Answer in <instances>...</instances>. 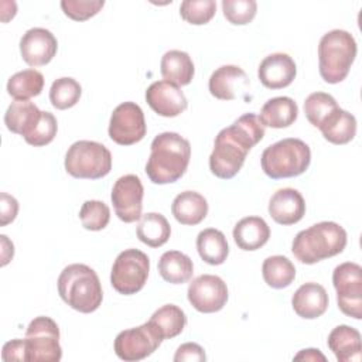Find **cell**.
<instances>
[{
	"mask_svg": "<svg viewBox=\"0 0 362 362\" xmlns=\"http://www.w3.org/2000/svg\"><path fill=\"white\" fill-rule=\"evenodd\" d=\"M264 136V126L255 113H245L222 129L209 156L211 173L222 180L233 178L242 168L247 153Z\"/></svg>",
	"mask_w": 362,
	"mask_h": 362,
	"instance_id": "obj_1",
	"label": "cell"
},
{
	"mask_svg": "<svg viewBox=\"0 0 362 362\" xmlns=\"http://www.w3.org/2000/svg\"><path fill=\"white\" fill-rule=\"evenodd\" d=\"M191 144L174 132L157 134L150 146L146 174L151 182L163 185L178 181L188 168Z\"/></svg>",
	"mask_w": 362,
	"mask_h": 362,
	"instance_id": "obj_2",
	"label": "cell"
},
{
	"mask_svg": "<svg viewBox=\"0 0 362 362\" xmlns=\"http://www.w3.org/2000/svg\"><path fill=\"white\" fill-rule=\"evenodd\" d=\"M346 230L337 222H318L300 230L293 239L294 257L305 264H314L339 255L346 246Z\"/></svg>",
	"mask_w": 362,
	"mask_h": 362,
	"instance_id": "obj_3",
	"label": "cell"
},
{
	"mask_svg": "<svg viewBox=\"0 0 362 362\" xmlns=\"http://www.w3.org/2000/svg\"><path fill=\"white\" fill-rule=\"evenodd\" d=\"M58 293L74 310L89 314L96 311L103 300L100 280L96 272L82 263L68 264L58 277Z\"/></svg>",
	"mask_w": 362,
	"mask_h": 362,
	"instance_id": "obj_4",
	"label": "cell"
},
{
	"mask_svg": "<svg viewBox=\"0 0 362 362\" xmlns=\"http://www.w3.org/2000/svg\"><path fill=\"white\" fill-rule=\"evenodd\" d=\"M356 41L345 30H331L325 33L318 44L320 75L327 83L342 82L356 57Z\"/></svg>",
	"mask_w": 362,
	"mask_h": 362,
	"instance_id": "obj_5",
	"label": "cell"
},
{
	"mask_svg": "<svg viewBox=\"0 0 362 362\" xmlns=\"http://www.w3.org/2000/svg\"><path fill=\"white\" fill-rule=\"evenodd\" d=\"M311 163V150L300 139L288 137L266 147L260 157L263 173L272 180L304 174Z\"/></svg>",
	"mask_w": 362,
	"mask_h": 362,
	"instance_id": "obj_6",
	"label": "cell"
},
{
	"mask_svg": "<svg viewBox=\"0 0 362 362\" xmlns=\"http://www.w3.org/2000/svg\"><path fill=\"white\" fill-rule=\"evenodd\" d=\"M64 165L74 178L99 180L110 173L112 154L102 143L78 140L68 148Z\"/></svg>",
	"mask_w": 362,
	"mask_h": 362,
	"instance_id": "obj_7",
	"label": "cell"
},
{
	"mask_svg": "<svg viewBox=\"0 0 362 362\" xmlns=\"http://www.w3.org/2000/svg\"><path fill=\"white\" fill-rule=\"evenodd\" d=\"M148 272V256L139 249H126L117 255L112 266L110 284L117 293L132 296L144 287Z\"/></svg>",
	"mask_w": 362,
	"mask_h": 362,
	"instance_id": "obj_8",
	"label": "cell"
},
{
	"mask_svg": "<svg viewBox=\"0 0 362 362\" xmlns=\"http://www.w3.org/2000/svg\"><path fill=\"white\" fill-rule=\"evenodd\" d=\"M27 362H58L62 358L59 328L45 315L35 317L25 331Z\"/></svg>",
	"mask_w": 362,
	"mask_h": 362,
	"instance_id": "obj_9",
	"label": "cell"
},
{
	"mask_svg": "<svg viewBox=\"0 0 362 362\" xmlns=\"http://www.w3.org/2000/svg\"><path fill=\"white\" fill-rule=\"evenodd\" d=\"M338 308L348 317L362 318V267L354 262L338 264L332 272Z\"/></svg>",
	"mask_w": 362,
	"mask_h": 362,
	"instance_id": "obj_10",
	"label": "cell"
},
{
	"mask_svg": "<svg viewBox=\"0 0 362 362\" xmlns=\"http://www.w3.org/2000/svg\"><path fill=\"white\" fill-rule=\"evenodd\" d=\"M163 342V337L150 322L120 331L115 338V354L127 362L141 361L150 356Z\"/></svg>",
	"mask_w": 362,
	"mask_h": 362,
	"instance_id": "obj_11",
	"label": "cell"
},
{
	"mask_svg": "<svg viewBox=\"0 0 362 362\" xmlns=\"http://www.w3.org/2000/svg\"><path fill=\"white\" fill-rule=\"evenodd\" d=\"M109 137L120 146H132L143 140L147 132L141 107L134 102L117 105L110 116Z\"/></svg>",
	"mask_w": 362,
	"mask_h": 362,
	"instance_id": "obj_12",
	"label": "cell"
},
{
	"mask_svg": "<svg viewBox=\"0 0 362 362\" xmlns=\"http://www.w3.org/2000/svg\"><path fill=\"white\" fill-rule=\"evenodd\" d=\"M144 188L141 180L134 174H126L113 184L110 199L117 218L126 223L141 218Z\"/></svg>",
	"mask_w": 362,
	"mask_h": 362,
	"instance_id": "obj_13",
	"label": "cell"
},
{
	"mask_svg": "<svg viewBox=\"0 0 362 362\" xmlns=\"http://www.w3.org/2000/svg\"><path fill=\"white\" fill-rule=\"evenodd\" d=\"M187 297L197 311L211 314L225 307L228 301V287L219 276L201 274L189 283Z\"/></svg>",
	"mask_w": 362,
	"mask_h": 362,
	"instance_id": "obj_14",
	"label": "cell"
},
{
	"mask_svg": "<svg viewBox=\"0 0 362 362\" xmlns=\"http://www.w3.org/2000/svg\"><path fill=\"white\" fill-rule=\"evenodd\" d=\"M58 49L55 35L41 27L27 30L20 40V54L25 64L30 66L47 65L52 61Z\"/></svg>",
	"mask_w": 362,
	"mask_h": 362,
	"instance_id": "obj_15",
	"label": "cell"
},
{
	"mask_svg": "<svg viewBox=\"0 0 362 362\" xmlns=\"http://www.w3.org/2000/svg\"><path fill=\"white\" fill-rule=\"evenodd\" d=\"M146 102L157 115L164 117H175L188 106L187 98L180 86L165 79L156 81L147 88Z\"/></svg>",
	"mask_w": 362,
	"mask_h": 362,
	"instance_id": "obj_16",
	"label": "cell"
},
{
	"mask_svg": "<svg viewBox=\"0 0 362 362\" xmlns=\"http://www.w3.org/2000/svg\"><path fill=\"white\" fill-rule=\"evenodd\" d=\"M297 75L294 59L284 52L267 55L257 68V76L263 86L269 89H281L288 86Z\"/></svg>",
	"mask_w": 362,
	"mask_h": 362,
	"instance_id": "obj_17",
	"label": "cell"
},
{
	"mask_svg": "<svg viewBox=\"0 0 362 362\" xmlns=\"http://www.w3.org/2000/svg\"><path fill=\"white\" fill-rule=\"evenodd\" d=\"M246 72L238 65H222L209 76L208 88L214 98L219 100H233L249 88Z\"/></svg>",
	"mask_w": 362,
	"mask_h": 362,
	"instance_id": "obj_18",
	"label": "cell"
},
{
	"mask_svg": "<svg viewBox=\"0 0 362 362\" xmlns=\"http://www.w3.org/2000/svg\"><path fill=\"white\" fill-rule=\"evenodd\" d=\"M269 214L280 225H294L305 215V201L294 188L277 189L269 201Z\"/></svg>",
	"mask_w": 362,
	"mask_h": 362,
	"instance_id": "obj_19",
	"label": "cell"
},
{
	"mask_svg": "<svg viewBox=\"0 0 362 362\" xmlns=\"http://www.w3.org/2000/svg\"><path fill=\"white\" fill-rule=\"evenodd\" d=\"M328 294L325 288L314 281L301 284L291 297L294 313L305 320L321 317L328 308Z\"/></svg>",
	"mask_w": 362,
	"mask_h": 362,
	"instance_id": "obj_20",
	"label": "cell"
},
{
	"mask_svg": "<svg viewBox=\"0 0 362 362\" xmlns=\"http://www.w3.org/2000/svg\"><path fill=\"white\" fill-rule=\"evenodd\" d=\"M328 348L332 351L338 362H358L361 361V334L356 328L349 325L335 327L327 339Z\"/></svg>",
	"mask_w": 362,
	"mask_h": 362,
	"instance_id": "obj_21",
	"label": "cell"
},
{
	"mask_svg": "<svg viewBox=\"0 0 362 362\" xmlns=\"http://www.w3.org/2000/svg\"><path fill=\"white\" fill-rule=\"evenodd\" d=\"M270 228L260 216L242 218L233 228V240L242 250H257L267 243Z\"/></svg>",
	"mask_w": 362,
	"mask_h": 362,
	"instance_id": "obj_22",
	"label": "cell"
},
{
	"mask_svg": "<svg viewBox=\"0 0 362 362\" xmlns=\"http://www.w3.org/2000/svg\"><path fill=\"white\" fill-rule=\"evenodd\" d=\"M41 112L30 100H14L4 113V124L11 133L27 137L38 124Z\"/></svg>",
	"mask_w": 362,
	"mask_h": 362,
	"instance_id": "obj_23",
	"label": "cell"
},
{
	"mask_svg": "<svg viewBox=\"0 0 362 362\" xmlns=\"http://www.w3.org/2000/svg\"><path fill=\"white\" fill-rule=\"evenodd\" d=\"M171 212L181 225H198L208 214V202L199 192L184 191L178 194L171 205Z\"/></svg>",
	"mask_w": 362,
	"mask_h": 362,
	"instance_id": "obj_24",
	"label": "cell"
},
{
	"mask_svg": "<svg viewBox=\"0 0 362 362\" xmlns=\"http://www.w3.org/2000/svg\"><path fill=\"white\" fill-rule=\"evenodd\" d=\"M324 139L332 144H346L356 134V119L352 113L337 107L318 127Z\"/></svg>",
	"mask_w": 362,
	"mask_h": 362,
	"instance_id": "obj_25",
	"label": "cell"
},
{
	"mask_svg": "<svg viewBox=\"0 0 362 362\" xmlns=\"http://www.w3.org/2000/svg\"><path fill=\"white\" fill-rule=\"evenodd\" d=\"M298 116L297 103L288 96H276L269 99L260 110V122L263 126L283 129L291 126Z\"/></svg>",
	"mask_w": 362,
	"mask_h": 362,
	"instance_id": "obj_26",
	"label": "cell"
},
{
	"mask_svg": "<svg viewBox=\"0 0 362 362\" xmlns=\"http://www.w3.org/2000/svg\"><path fill=\"white\" fill-rule=\"evenodd\" d=\"M160 72L163 78L178 86H185L191 83L195 68L191 57L180 49L167 51L160 64Z\"/></svg>",
	"mask_w": 362,
	"mask_h": 362,
	"instance_id": "obj_27",
	"label": "cell"
},
{
	"mask_svg": "<svg viewBox=\"0 0 362 362\" xmlns=\"http://www.w3.org/2000/svg\"><path fill=\"white\" fill-rule=\"evenodd\" d=\"M197 250L199 257L211 266L222 264L229 255V246L225 235L215 228H206L198 233Z\"/></svg>",
	"mask_w": 362,
	"mask_h": 362,
	"instance_id": "obj_28",
	"label": "cell"
},
{
	"mask_svg": "<svg viewBox=\"0 0 362 362\" xmlns=\"http://www.w3.org/2000/svg\"><path fill=\"white\" fill-rule=\"evenodd\" d=\"M160 276L171 284L187 283L194 273V263L189 256L180 250L164 252L158 260Z\"/></svg>",
	"mask_w": 362,
	"mask_h": 362,
	"instance_id": "obj_29",
	"label": "cell"
},
{
	"mask_svg": "<svg viewBox=\"0 0 362 362\" xmlns=\"http://www.w3.org/2000/svg\"><path fill=\"white\" fill-rule=\"evenodd\" d=\"M136 233L139 240L144 245L160 247L170 239L171 226L163 214L147 212L139 219Z\"/></svg>",
	"mask_w": 362,
	"mask_h": 362,
	"instance_id": "obj_30",
	"label": "cell"
},
{
	"mask_svg": "<svg viewBox=\"0 0 362 362\" xmlns=\"http://www.w3.org/2000/svg\"><path fill=\"white\" fill-rule=\"evenodd\" d=\"M148 321L157 328L163 339H171L185 328L187 315L178 305L165 304L156 310Z\"/></svg>",
	"mask_w": 362,
	"mask_h": 362,
	"instance_id": "obj_31",
	"label": "cell"
},
{
	"mask_svg": "<svg viewBox=\"0 0 362 362\" xmlns=\"http://www.w3.org/2000/svg\"><path fill=\"white\" fill-rule=\"evenodd\" d=\"M44 88V76L37 69H24L11 75L7 81V93L16 100H30L38 96Z\"/></svg>",
	"mask_w": 362,
	"mask_h": 362,
	"instance_id": "obj_32",
	"label": "cell"
},
{
	"mask_svg": "<svg viewBox=\"0 0 362 362\" xmlns=\"http://www.w3.org/2000/svg\"><path fill=\"white\" fill-rule=\"evenodd\" d=\"M262 274L266 284L272 288H284L293 283L296 267L286 256H269L262 264Z\"/></svg>",
	"mask_w": 362,
	"mask_h": 362,
	"instance_id": "obj_33",
	"label": "cell"
},
{
	"mask_svg": "<svg viewBox=\"0 0 362 362\" xmlns=\"http://www.w3.org/2000/svg\"><path fill=\"white\" fill-rule=\"evenodd\" d=\"M82 88L74 78L64 76L52 82L49 89V102L58 110H65L79 102Z\"/></svg>",
	"mask_w": 362,
	"mask_h": 362,
	"instance_id": "obj_34",
	"label": "cell"
},
{
	"mask_svg": "<svg viewBox=\"0 0 362 362\" xmlns=\"http://www.w3.org/2000/svg\"><path fill=\"white\" fill-rule=\"evenodd\" d=\"M338 106L334 96L325 92H314L304 100V113L307 120L314 126L320 127L324 119L334 112Z\"/></svg>",
	"mask_w": 362,
	"mask_h": 362,
	"instance_id": "obj_35",
	"label": "cell"
},
{
	"mask_svg": "<svg viewBox=\"0 0 362 362\" xmlns=\"http://www.w3.org/2000/svg\"><path fill=\"white\" fill-rule=\"evenodd\" d=\"M82 226L88 230H102L110 221V209L103 201L88 199L79 209Z\"/></svg>",
	"mask_w": 362,
	"mask_h": 362,
	"instance_id": "obj_36",
	"label": "cell"
},
{
	"mask_svg": "<svg viewBox=\"0 0 362 362\" xmlns=\"http://www.w3.org/2000/svg\"><path fill=\"white\" fill-rule=\"evenodd\" d=\"M216 11L214 0H184L180 6L181 17L194 25H202L212 20Z\"/></svg>",
	"mask_w": 362,
	"mask_h": 362,
	"instance_id": "obj_37",
	"label": "cell"
},
{
	"mask_svg": "<svg viewBox=\"0 0 362 362\" xmlns=\"http://www.w3.org/2000/svg\"><path fill=\"white\" fill-rule=\"evenodd\" d=\"M222 11L230 24L245 25L255 18L257 3L255 0H223Z\"/></svg>",
	"mask_w": 362,
	"mask_h": 362,
	"instance_id": "obj_38",
	"label": "cell"
},
{
	"mask_svg": "<svg viewBox=\"0 0 362 362\" xmlns=\"http://www.w3.org/2000/svg\"><path fill=\"white\" fill-rule=\"evenodd\" d=\"M57 130L58 123L55 116L51 112H41L38 124L27 137H24V140L34 147H42L49 144L55 139Z\"/></svg>",
	"mask_w": 362,
	"mask_h": 362,
	"instance_id": "obj_39",
	"label": "cell"
},
{
	"mask_svg": "<svg viewBox=\"0 0 362 362\" xmlns=\"http://www.w3.org/2000/svg\"><path fill=\"white\" fill-rule=\"evenodd\" d=\"M105 6L103 0H62L61 8L66 17L75 21H85L96 16Z\"/></svg>",
	"mask_w": 362,
	"mask_h": 362,
	"instance_id": "obj_40",
	"label": "cell"
},
{
	"mask_svg": "<svg viewBox=\"0 0 362 362\" xmlns=\"http://www.w3.org/2000/svg\"><path fill=\"white\" fill-rule=\"evenodd\" d=\"M205 359L206 355L204 348L195 342H185L180 345L174 355L175 362H201Z\"/></svg>",
	"mask_w": 362,
	"mask_h": 362,
	"instance_id": "obj_41",
	"label": "cell"
},
{
	"mask_svg": "<svg viewBox=\"0 0 362 362\" xmlns=\"http://www.w3.org/2000/svg\"><path fill=\"white\" fill-rule=\"evenodd\" d=\"M1 359L6 362L11 361H20V362H27V345L25 339H11L3 345L1 349Z\"/></svg>",
	"mask_w": 362,
	"mask_h": 362,
	"instance_id": "obj_42",
	"label": "cell"
},
{
	"mask_svg": "<svg viewBox=\"0 0 362 362\" xmlns=\"http://www.w3.org/2000/svg\"><path fill=\"white\" fill-rule=\"evenodd\" d=\"M18 214V202L14 197L7 192H1L0 195V226H6L13 222Z\"/></svg>",
	"mask_w": 362,
	"mask_h": 362,
	"instance_id": "obj_43",
	"label": "cell"
},
{
	"mask_svg": "<svg viewBox=\"0 0 362 362\" xmlns=\"http://www.w3.org/2000/svg\"><path fill=\"white\" fill-rule=\"evenodd\" d=\"M0 238H1V247H3V250H1V266H6L14 256V246L7 239L6 235H1Z\"/></svg>",
	"mask_w": 362,
	"mask_h": 362,
	"instance_id": "obj_44",
	"label": "cell"
},
{
	"mask_svg": "<svg viewBox=\"0 0 362 362\" xmlns=\"http://www.w3.org/2000/svg\"><path fill=\"white\" fill-rule=\"evenodd\" d=\"M296 361H300V359H305V361H325V356L320 352V349H314V348H308V349H303L300 351L296 356H294Z\"/></svg>",
	"mask_w": 362,
	"mask_h": 362,
	"instance_id": "obj_45",
	"label": "cell"
}]
</instances>
